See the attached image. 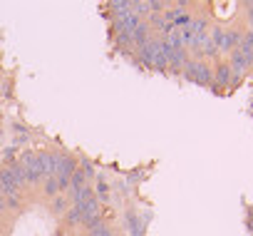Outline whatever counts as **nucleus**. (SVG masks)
Returning a JSON list of instances; mask_svg holds the SVG:
<instances>
[{"instance_id": "9", "label": "nucleus", "mask_w": 253, "mask_h": 236, "mask_svg": "<svg viewBox=\"0 0 253 236\" xmlns=\"http://www.w3.org/2000/svg\"><path fill=\"white\" fill-rule=\"evenodd\" d=\"M42 194L45 196H60V187H57V179L55 177H47V179H42Z\"/></svg>"}, {"instance_id": "10", "label": "nucleus", "mask_w": 253, "mask_h": 236, "mask_svg": "<svg viewBox=\"0 0 253 236\" xmlns=\"http://www.w3.org/2000/svg\"><path fill=\"white\" fill-rule=\"evenodd\" d=\"M82 221V211L77 209V206H70L67 211H65V224L67 226H77Z\"/></svg>"}, {"instance_id": "16", "label": "nucleus", "mask_w": 253, "mask_h": 236, "mask_svg": "<svg viewBox=\"0 0 253 236\" xmlns=\"http://www.w3.org/2000/svg\"><path fill=\"white\" fill-rule=\"evenodd\" d=\"M13 132L18 135V137H15V142H28V130H25L23 125H18V122H13Z\"/></svg>"}, {"instance_id": "11", "label": "nucleus", "mask_w": 253, "mask_h": 236, "mask_svg": "<svg viewBox=\"0 0 253 236\" xmlns=\"http://www.w3.org/2000/svg\"><path fill=\"white\" fill-rule=\"evenodd\" d=\"M87 184V177L80 172V169H75V174L70 177V191H77V189H82Z\"/></svg>"}, {"instance_id": "12", "label": "nucleus", "mask_w": 253, "mask_h": 236, "mask_svg": "<svg viewBox=\"0 0 253 236\" xmlns=\"http://www.w3.org/2000/svg\"><path fill=\"white\" fill-rule=\"evenodd\" d=\"M70 206H72L70 199H65V196H55V201H52V214H65Z\"/></svg>"}, {"instance_id": "21", "label": "nucleus", "mask_w": 253, "mask_h": 236, "mask_svg": "<svg viewBox=\"0 0 253 236\" xmlns=\"http://www.w3.org/2000/svg\"><path fill=\"white\" fill-rule=\"evenodd\" d=\"M0 229H3V219H0Z\"/></svg>"}, {"instance_id": "14", "label": "nucleus", "mask_w": 253, "mask_h": 236, "mask_svg": "<svg viewBox=\"0 0 253 236\" xmlns=\"http://www.w3.org/2000/svg\"><path fill=\"white\" fill-rule=\"evenodd\" d=\"M87 236H114V231H112V226H109V224H99L97 229L87 231Z\"/></svg>"}, {"instance_id": "3", "label": "nucleus", "mask_w": 253, "mask_h": 236, "mask_svg": "<svg viewBox=\"0 0 253 236\" xmlns=\"http://www.w3.org/2000/svg\"><path fill=\"white\" fill-rule=\"evenodd\" d=\"M243 33L246 30H238V28H223V45H221V52L231 55L233 50L241 47V40H243Z\"/></svg>"}, {"instance_id": "18", "label": "nucleus", "mask_w": 253, "mask_h": 236, "mask_svg": "<svg viewBox=\"0 0 253 236\" xmlns=\"http://www.w3.org/2000/svg\"><path fill=\"white\" fill-rule=\"evenodd\" d=\"M15 154H18V144H15V147H8V149L3 152V157H5V167H8V164H13V162H18V159H15Z\"/></svg>"}, {"instance_id": "19", "label": "nucleus", "mask_w": 253, "mask_h": 236, "mask_svg": "<svg viewBox=\"0 0 253 236\" xmlns=\"http://www.w3.org/2000/svg\"><path fill=\"white\" fill-rule=\"evenodd\" d=\"M5 206L8 209H20L23 204H20V196H5Z\"/></svg>"}, {"instance_id": "8", "label": "nucleus", "mask_w": 253, "mask_h": 236, "mask_svg": "<svg viewBox=\"0 0 253 236\" xmlns=\"http://www.w3.org/2000/svg\"><path fill=\"white\" fill-rule=\"evenodd\" d=\"M109 8H112L114 20L122 18V15H126V13H132V3H129V0H117V3H112Z\"/></svg>"}, {"instance_id": "15", "label": "nucleus", "mask_w": 253, "mask_h": 236, "mask_svg": "<svg viewBox=\"0 0 253 236\" xmlns=\"http://www.w3.org/2000/svg\"><path fill=\"white\" fill-rule=\"evenodd\" d=\"M94 196H97V201H107V199H109V187H107L102 179H99V184H97V194H94Z\"/></svg>"}, {"instance_id": "13", "label": "nucleus", "mask_w": 253, "mask_h": 236, "mask_svg": "<svg viewBox=\"0 0 253 236\" xmlns=\"http://www.w3.org/2000/svg\"><path fill=\"white\" fill-rule=\"evenodd\" d=\"M77 169H80L87 179H92V177H94V164H92L89 159H80V162H77Z\"/></svg>"}, {"instance_id": "1", "label": "nucleus", "mask_w": 253, "mask_h": 236, "mask_svg": "<svg viewBox=\"0 0 253 236\" xmlns=\"http://www.w3.org/2000/svg\"><path fill=\"white\" fill-rule=\"evenodd\" d=\"M184 77L189 80V82H196V85H201V87H211L213 85V67L206 62V60H191L189 57V62L184 65Z\"/></svg>"}, {"instance_id": "7", "label": "nucleus", "mask_w": 253, "mask_h": 236, "mask_svg": "<svg viewBox=\"0 0 253 236\" xmlns=\"http://www.w3.org/2000/svg\"><path fill=\"white\" fill-rule=\"evenodd\" d=\"M5 172L10 174V179H13V184H15L18 189H23V187H28V182H25V172H23V167H20L18 162H13V164H8V167H5Z\"/></svg>"}, {"instance_id": "6", "label": "nucleus", "mask_w": 253, "mask_h": 236, "mask_svg": "<svg viewBox=\"0 0 253 236\" xmlns=\"http://www.w3.org/2000/svg\"><path fill=\"white\" fill-rule=\"evenodd\" d=\"M0 194H3V196H20V189L13 184L10 174L5 172V167L0 169Z\"/></svg>"}, {"instance_id": "5", "label": "nucleus", "mask_w": 253, "mask_h": 236, "mask_svg": "<svg viewBox=\"0 0 253 236\" xmlns=\"http://www.w3.org/2000/svg\"><path fill=\"white\" fill-rule=\"evenodd\" d=\"M226 62L231 65L233 75H236V72H246V70H251V67H253V57H251V55H243L241 50H233V52L228 55V60H226Z\"/></svg>"}, {"instance_id": "20", "label": "nucleus", "mask_w": 253, "mask_h": 236, "mask_svg": "<svg viewBox=\"0 0 253 236\" xmlns=\"http://www.w3.org/2000/svg\"><path fill=\"white\" fill-rule=\"evenodd\" d=\"M5 209H8V206H5V196H3V194H0V214H3Z\"/></svg>"}, {"instance_id": "4", "label": "nucleus", "mask_w": 253, "mask_h": 236, "mask_svg": "<svg viewBox=\"0 0 253 236\" xmlns=\"http://www.w3.org/2000/svg\"><path fill=\"white\" fill-rule=\"evenodd\" d=\"M57 162H60V154H57V152H40V154H38V164H40L45 179H47V177H55Z\"/></svg>"}, {"instance_id": "17", "label": "nucleus", "mask_w": 253, "mask_h": 236, "mask_svg": "<svg viewBox=\"0 0 253 236\" xmlns=\"http://www.w3.org/2000/svg\"><path fill=\"white\" fill-rule=\"evenodd\" d=\"M243 18H246V25H248V30H253V3H243Z\"/></svg>"}, {"instance_id": "2", "label": "nucleus", "mask_w": 253, "mask_h": 236, "mask_svg": "<svg viewBox=\"0 0 253 236\" xmlns=\"http://www.w3.org/2000/svg\"><path fill=\"white\" fill-rule=\"evenodd\" d=\"M233 85V70L226 60H218L213 65V85L211 90H228Z\"/></svg>"}]
</instances>
